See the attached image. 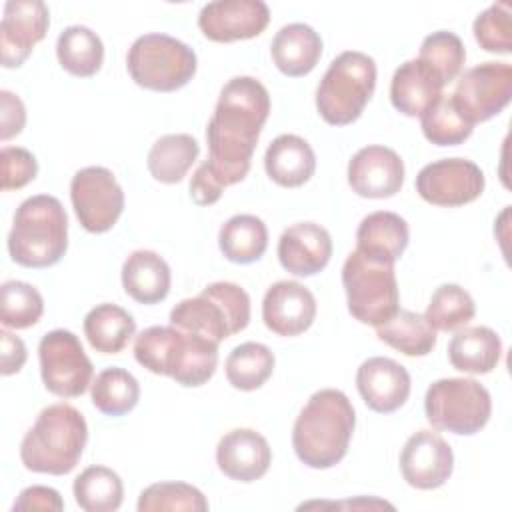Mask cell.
Returning <instances> with one entry per match:
<instances>
[{
	"mask_svg": "<svg viewBox=\"0 0 512 512\" xmlns=\"http://www.w3.org/2000/svg\"><path fill=\"white\" fill-rule=\"evenodd\" d=\"M270 114V94L252 76H236L220 90L206 128L208 168L226 188L246 178L258 136Z\"/></svg>",
	"mask_w": 512,
	"mask_h": 512,
	"instance_id": "6da1fadb",
	"label": "cell"
},
{
	"mask_svg": "<svg viewBox=\"0 0 512 512\" xmlns=\"http://www.w3.org/2000/svg\"><path fill=\"white\" fill-rule=\"evenodd\" d=\"M356 412L342 390L322 388L300 410L292 428V446L302 464L314 470L336 466L348 452Z\"/></svg>",
	"mask_w": 512,
	"mask_h": 512,
	"instance_id": "7a4b0ae2",
	"label": "cell"
},
{
	"mask_svg": "<svg viewBox=\"0 0 512 512\" xmlns=\"http://www.w3.org/2000/svg\"><path fill=\"white\" fill-rule=\"evenodd\" d=\"M136 362L152 374L170 376L176 384H206L218 366V342L176 326H150L134 340Z\"/></svg>",
	"mask_w": 512,
	"mask_h": 512,
	"instance_id": "3957f363",
	"label": "cell"
},
{
	"mask_svg": "<svg viewBox=\"0 0 512 512\" xmlns=\"http://www.w3.org/2000/svg\"><path fill=\"white\" fill-rule=\"evenodd\" d=\"M88 442V426L80 410L58 402L46 406L20 444L26 470L64 476L76 468Z\"/></svg>",
	"mask_w": 512,
	"mask_h": 512,
	"instance_id": "277c9868",
	"label": "cell"
},
{
	"mask_svg": "<svg viewBox=\"0 0 512 512\" xmlns=\"http://www.w3.org/2000/svg\"><path fill=\"white\" fill-rule=\"evenodd\" d=\"M68 250V216L62 202L50 194L26 198L14 214L8 234V254L24 268H48Z\"/></svg>",
	"mask_w": 512,
	"mask_h": 512,
	"instance_id": "5b68a950",
	"label": "cell"
},
{
	"mask_svg": "<svg viewBox=\"0 0 512 512\" xmlns=\"http://www.w3.org/2000/svg\"><path fill=\"white\" fill-rule=\"evenodd\" d=\"M376 88V62L372 56L346 50L338 54L316 88V110L324 122L346 126L360 118Z\"/></svg>",
	"mask_w": 512,
	"mask_h": 512,
	"instance_id": "8992f818",
	"label": "cell"
},
{
	"mask_svg": "<svg viewBox=\"0 0 512 512\" xmlns=\"http://www.w3.org/2000/svg\"><path fill=\"white\" fill-rule=\"evenodd\" d=\"M250 322V296L234 282H212L198 296L180 300L170 310V324L222 342Z\"/></svg>",
	"mask_w": 512,
	"mask_h": 512,
	"instance_id": "52a82bcc",
	"label": "cell"
},
{
	"mask_svg": "<svg viewBox=\"0 0 512 512\" xmlns=\"http://www.w3.org/2000/svg\"><path fill=\"white\" fill-rule=\"evenodd\" d=\"M342 286L348 300V312L362 324L376 328L400 308L394 264L358 250L350 252L342 266Z\"/></svg>",
	"mask_w": 512,
	"mask_h": 512,
	"instance_id": "ba28073f",
	"label": "cell"
},
{
	"mask_svg": "<svg viewBox=\"0 0 512 512\" xmlns=\"http://www.w3.org/2000/svg\"><path fill=\"white\" fill-rule=\"evenodd\" d=\"M196 64V52L188 44L160 32L138 36L126 54L130 78L154 92H174L186 86L196 74Z\"/></svg>",
	"mask_w": 512,
	"mask_h": 512,
	"instance_id": "9c48e42d",
	"label": "cell"
},
{
	"mask_svg": "<svg viewBox=\"0 0 512 512\" xmlns=\"http://www.w3.org/2000/svg\"><path fill=\"white\" fill-rule=\"evenodd\" d=\"M424 412L434 430L472 436L488 424L492 400L474 378H442L428 386Z\"/></svg>",
	"mask_w": 512,
	"mask_h": 512,
	"instance_id": "30bf717a",
	"label": "cell"
},
{
	"mask_svg": "<svg viewBox=\"0 0 512 512\" xmlns=\"http://www.w3.org/2000/svg\"><path fill=\"white\" fill-rule=\"evenodd\" d=\"M40 376L48 392L60 398H78L92 384L94 366L80 338L64 328L50 330L38 344Z\"/></svg>",
	"mask_w": 512,
	"mask_h": 512,
	"instance_id": "8fae6325",
	"label": "cell"
},
{
	"mask_svg": "<svg viewBox=\"0 0 512 512\" xmlns=\"http://www.w3.org/2000/svg\"><path fill=\"white\" fill-rule=\"evenodd\" d=\"M512 98V66L508 62H482L468 68L450 100L468 124L486 122L498 116Z\"/></svg>",
	"mask_w": 512,
	"mask_h": 512,
	"instance_id": "7c38bea8",
	"label": "cell"
},
{
	"mask_svg": "<svg viewBox=\"0 0 512 512\" xmlns=\"http://www.w3.org/2000/svg\"><path fill=\"white\" fill-rule=\"evenodd\" d=\"M70 200L78 222L92 234L108 232L124 210V192L104 166L78 170L70 180Z\"/></svg>",
	"mask_w": 512,
	"mask_h": 512,
	"instance_id": "4fadbf2b",
	"label": "cell"
},
{
	"mask_svg": "<svg viewBox=\"0 0 512 512\" xmlns=\"http://www.w3.org/2000/svg\"><path fill=\"white\" fill-rule=\"evenodd\" d=\"M486 186L484 172L468 158H442L426 164L416 176V192L434 206H464L474 202Z\"/></svg>",
	"mask_w": 512,
	"mask_h": 512,
	"instance_id": "5bb4252c",
	"label": "cell"
},
{
	"mask_svg": "<svg viewBox=\"0 0 512 512\" xmlns=\"http://www.w3.org/2000/svg\"><path fill=\"white\" fill-rule=\"evenodd\" d=\"M50 26V12L42 0H10L4 4L0 24L2 66L18 68L32 48L44 40Z\"/></svg>",
	"mask_w": 512,
	"mask_h": 512,
	"instance_id": "9a60e30c",
	"label": "cell"
},
{
	"mask_svg": "<svg viewBox=\"0 0 512 512\" xmlns=\"http://www.w3.org/2000/svg\"><path fill=\"white\" fill-rule=\"evenodd\" d=\"M270 8L262 0H216L202 6L198 28L212 42L248 40L264 32Z\"/></svg>",
	"mask_w": 512,
	"mask_h": 512,
	"instance_id": "2e32d148",
	"label": "cell"
},
{
	"mask_svg": "<svg viewBox=\"0 0 512 512\" xmlns=\"http://www.w3.org/2000/svg\"><path fill=\"white\" fill-rule=\"evenodd\" d=\"M452 470V448L438 432L418 430L406 440L400 452V472L412 488H440L452 476Z\"/></svg>",
	"mask_w": 512,
	"mask_h": 512,
	"instance_id": "e0dca14e",
	"label": "cell"
},
{
	"mask_svg": "<svg viewBox=\"0 0 512 512\" xmlns=\"http://www.w3.org/2000/svg\"><path fill=\"white\" fill-rule=\"evenodd\" d=\"M348 184L362 198H390L404 184V162L386 146H364L348 162Z\"/></svg>",
	"mask_w": 512,
	"mask_h": 512,
	"instance_id": "ac0fdd59",
	"label": "cell"
},
{
	"mask_svg": "<svg viewBox=\"0 0 512 512\" xmlns=\"http://www.w3.org/2000/svg\"><path fill=\"white\" fill-rule=\"evenodd\" d=\"M316 318V298L300 282L280 280L272 284L262 300V320L278 336H298Z\"/></svg>",
	"mask_w": 512,
	"mask_h": 512,
	"instance_id": "d6986e66",
	"label": "cell"
},
{
	"mask_svg": "<svg viewBox=\"0 0 512 512\" xmlns=\"http://www.w3.org/2000/svg\"><path fill=\"white\" fill-rule=\"evenodd\" d=\"M356 388L370 410L390 414L406 404L410 396V374L392 358L372 356L360 364Z\"/></svg>",
	"mask_w": 512,
	"mask_h": 512,
	"instance_id": "ffe728a7",
	"label": "cell"
},
{
	"mask_svg": "<svg viewBox=\"0 0 512 512\" xmlns=\"http://www.w3.org/2000/svg\"><path fill=\"white\" fill-rule=\"evenodd\" d=\"M216 464L230 480L254 482L268 472L272 450L260 432L252 428H236L220 438L216 446Z\"/></svg>",
	"mask_w": 512,
	"mask_h": 512,
	"instance_id": "44dd1931",
	"label": "cell"
},
{
	"mask_svg": "<svg viewBox=\"0 0 512 512\" xmlns=\"http://www.w3.org/2000/svg\"><path fill=\"white\" fill-rule=\"evenodd\" d=\"M332 256V238L316 222L288 226L278 240V260L294 276H314L324 270Z\"/></svg>",
	"mask_w": 512,
	"mask_h": 512,
	"instance_id": "7402d4cb",
	"label": "cell"
},
{
	"mask_svg": "<svg viewBox=\"0 0 512 512\" xmlns=\"http://www.w3.org/2000/svg\"><path fill=\"white\" fill-rule=\"evenodd\" d=\"M444 86V80L426 62L406 60L392 76L390 102L404 116H422L444 96Z\"/></svg>",
	"mask_w": 512,
	"mask_h": 512,
	"instance_id": "603a6c76",
	"label": "cell"
},
{
	"mask_svg": "<svg viewBox=\"0 0 512 512\" xmlns=\"http://www.w3.org/2000/svg\"><path fill=\"white\" fill-rule=\"evenodd\" d=\"M270 54L282 74L290 78L306 76L316 68L322 56V38L312 26L292 22L274 34Z\"/></svg>",
	"mask_w": 512,
	"mask_h": 512,
	"instance_id": "cb8c5ba5",
	"label": "cell"
},
{
	"mask_svg": "<svg viewBox=\"0 0 512 512\" xmlns=\"http://www.w3.org/2000/svg\"><path fill=\"white\" fill-rule=\"evenodd\" d=\"M264 168L268 178L278 186L298 188L314 176L316 154L304 138L280 134L266 148Z\"/></svg>",
	"mask_w": 512,
	"mask_h": 512,
	"instance_id": "d4e9b609",
	"label": "cell"
},
{
	"mask_svg": "<svg viewBox=\"0 0 512 512\" xmlns=\"http://www.w3.org/2000/svg\"><path fill=\"white\" fill-rule=\"evenodd\" d=\"M410 240L408 224L400 214L378 210L362 218L356 230V250L388 264L404 254Z\"/></svg>",
	"mask_w": 512,
	"mask_h": 512,
	"instance_id": "484cf974",
	"label": "cell"
},
{
	"mask_svg": "<svg viewBox=\"0 0 512 512\" xmlns=\"http://www.w3.org/2000/svg\"><path fill=\"white\" fill-rule=\"evenodd\" d=\"M172 284L170 266L152 250H134L122 264L124 292L140 304L162 302Z\"/></svg>",
	"mask_w": 512,
	"mask_h": 512,
	"instance_id": "4316f807",
	"label": "cell"
},
{
	"mask_svg": "<svg viewBox=\"0 0 512 512\" xmlns=\"http://www.w3.org/2000/svg\"><path fill=\"white\" fill-rule=\"evenodd\" d=\"M502 356V340L488 326L460 328L448 344L450 364L466 374H488Z\"/></svg>",
	"mask_w": 512,
	"mask_h": 512,
	"instance_id": "83f0119b",
	"label": "cell"
},
{
	"mask_svg": "<svg viewBox=\"0 0 512 512\" xmlns=\"http://www.w3.org/2000/svg\"><path fill=\"white\" fill-rule=\"evenodd\" d=\"M136 332L132 314L116 304L104 302L84 316V336L88 344L102 354L122 352Z\"/></svg>",
	"mask_w": 512,
	"mask_h": 512,
	"instance_id": "f1b7e54d",
	"label": "cell"
},
{
	"mask_svg": "<svg viewBox=\"0 0 512 512\" xmlns=\"http://www.w3.org/2000/svg\"><path fill=\"white\" fill-rule=\"evenodd\" d=\"M218 246L226 260L252 264L260 260L268 248V228L254 214H236L220 226Z\"/></svg>",
	"mask_w": 512,
	"mask_h": 512,
	"instance_id": "f546056e",
	"label": "cell"
},
{
	"mask_svg": "<svg viewBox=\"0 0 512 512\" xmlns=\"http://www.w3.org/2000/svg\"><path fill=\"white\" fill-rule=\"evenodd\" d=\"M198 154L200 146L190 134H166L152 144L146 166L154 180L162 184H176L192 168Z\"/></svg>",
	"mask_w": 512,
	"mask_h": 512,
	"instance_id": "4dcf8cb0",
	"label": "cell"
},
{
	"mask_svg": "<svg viewBox=\"0 0 512 512\" xmlns=\"http://www.w3.org/2000/svg\"><path fill=\"white\" fill-rule=\"evenodd\" d=\"M376 336L406 356H426L436 346V330L426 316L402 308L384 324L376 326Z\"/></svg>",
	"mask_w": 512,
	"mask_h": 512,
	"instance_id": "1f68e13d",
	"label": "cell"
},
{
	"mask_svg": "<svg viewBox=\"0 0 512 512\" xmlns=\"http://www.w3.org/2000/svg\"><path fill=\"white\" fill-rule=\"evenodd\" d=\"M56 56L68 74L88 78L94 76L104 62V44L96 32L76 24L60 32Z\"/></svg>",
	"mask_w": 512,
	"mask_h": 512,
	"instance_id": "d6a6232c",
	"label": "cell"
},
{
	"mask_svg": "<svg viewBox=\"0 0 512 512\" xmlns=\"http://www.w3.org/2000/svg\"><path fill=\"white\" fill-rule=\"evenodd\" d=\"M76 504L86 512H114L124 498L120 476L106 466L84 468L72 484Z\"/></svg>",
	"mask_w": 512,
	"mask_h": 512,
	"instance_id": "836d02e7",
	"label": "cell"
},
{
	"mask_svg": "<svg viewBox=\"0 0 512 512\" xmlns=\"http://www.w3.org/2000/svg\"><path fill=\"white\" fill-rule=\"evenodd\" d=\"M90 398L98 412L106 416H122L136 408L140 400V384L128 370L110 366L90 384Z\"/></svg>",
	"mask_w": 512,
	"mask_h": 512,
	"instance_id": "e575fe53",
	"label": "cell"
},
{
	"mask_svg": "<svg viewBox=\"0 0 512 512\" xmlns=\"http://www.w3.org/2000/svg\"><path fill=\"white\" fill-rule=\"evenodd\" d=\"M226 378L236 390H256L274 372V354L266 344L244 342L226 358Z\"/></svg>",
	"mask_w": 512,
	"mask_h": 512,
	"instance_id": "d590c367",
	"label": "cell"
},
{
	"mask_svg": "<svg viewBox=\"0 0 512 512\" xmlns=\"http://www.w3.org/2000/svg\"><path fill=\"white\" fill-rule=\"evenodd\" d=\"M474 314H476V304L472 296L458 284L438 286L424 312L430 326L440 332H452V330L464 328L474 318Z\"/></svg>",
	"mask_w": 512,
	"mask_h": 512,
	"instance_id": "8d00e7d4",
	"label": "cell"
},
{
	"mask_svg": "<svg viewBox=\"0 0 512 512\" xmlns=\"http://www.w3.org/2000/svg\"><path fill=\"white\" fill-rule=\"evenodd\" d=\"M44 314L42 294L28 282L8 280L0 288V320L6 328L34 326Z\"/></svg>",
	"mask_w": 512,
	"mask_h": 512,
	"instance_id": "74e56055",
	"label": "cell"
},
{
	"mask_svg": "<svg viewBox=\"0 0 512 512\" xmlns=\"http://www.w3.org/2000/svg\"><path fill=\"white\" fill-rule=\"evenodd\" d=\"M422 134L436 146H458L470 138L474 126L468 124L454 108L450 96H442L420 116Z\"/></svg>",
	"mask_w": 512,
	"mask_h": 512,
	"instance_id": "f35d334b",
	"label": "cell"
},
{
	"mask_svg": "<svg viewBox=\"0 0 512 512\" xmlns=\"http://www.w3.org/2000/svg\"><path fill=\"white\" fill-rule=\"evenodd\" d=\"M418 60L426 62L434 72H438L444 84H448L460 76L466 62V50L460 36L448 30H438L422 40Z\"/></svg>",
	"mask_w": 512,
	"mask_h": 512,
	"instance_id": "ab89813d",
	"label": "cell"
},
{
	"mask_svg": "<svg viewBox=\"0 0 512 512\" xmlns=\"http://www.w3.org/2000/svg\"><path fill=\"white\" fill-rule=\"evenodd\" d=\"M138 512L152 510H190L206 512L208 500L204 494L186 482H156L144 488L138 496Z\"/></svg>",
	"mask_w": 512,
	"mask_h": 512,
	"instance_id": "60d3db41",
	"label": "cell"
},
{
	"mask_svg": "<svg viewBox=\"0 0 512 512\" xmlns=\"http://www.w3.org/2000/svg\"><path fill=\"white\" fill-rule=\"evenodd\" d=\"M474 38L482 50L494 54H510L512 52V22L510 8L504 2L488 6L480 12L472 24Z\"/></svg>",
	"mask_w": 512,
	"mask_h": 512,
	"instance_id": "b9f144b4",
	"label": "cell"
},
{
	"mask_svg": "<svg viewBox=\"0 0 512 512\" xmlns=\"http://www.w3.org/2000/svg\"><path fill=\"white\" fill-rule=\"evenodd\" d=\"M2 190H18L38 174L36 156L20 146H4L0 152Z\"/></svg>",
	"mask_w": 512,
	"mask_h": 512,
	"instance_id": "7bdbcfd3",
	"label": "cell"
},
{
	"mask_svg": "<svg viewBox=\"0 0 512 512\" xmlns=\"http://www.w3.org/2000/svg\"><path fill=\"white\" fill-rule=\"evenodd\" d=\"M0 138L2 140H10L12 136H18L26 124V108L22 104V100L8 92L2 90L0 92Z\"/></svg>",
	"mask_w": 512,
	"mask_h": 512,
	"instance_id": "ee69618b",
	"label": "cell"
},
{
	"mask_svg": "<svg viewBox=\"0 0 512 512\" xmlns=\"http://www.w3.org/2000/svg\"><path fill=\"white\" fill-rule=\"evenodd\" d=\"M62 508H64V502H62L58 490L48 488V486H28V488H24L18 494V498L12 506L14 512L16 510H48V512L54 510V512H60Z\"/></svg>",
	"mask_w": 512,
	"mask_h": 512,
	"instance_id": "f6af8a7d",
	"label": "cell"
},
{
	"mask_svg": "<svg viewBox=\"0 0 512 512\" xmlns=\"http://www.w3.org/2000/svg\"><path fill=\"white\" fill-rule=\"evenodd\" d=\"M224 186L216 180L206 162H202L190 180V198L198 206H210L220 200Z\"/></svg>",
	"mask_w": 512,
	"mask_h": 512,
	"instance_id": "bcb514c9",
	"label": "cell"
},
{
	"mask_svg": "<svg viewBox=\"0 0 512 512\" xmlns=\"http://www.w3.org/2000/svg\"><path fill=\"white\" fill-rule=\"evenodd\" d=\"M0 360H2V366H0V372L4 376H10V374H16L22 370L24 362H26V346L24 342L10 334L8 330H0Z\"/></svg>",
	"mask_w": 512,
	"mask_h": 512,
	"instance_id": "7dc6e473",
	"label": "cell"
}]
</instances>
